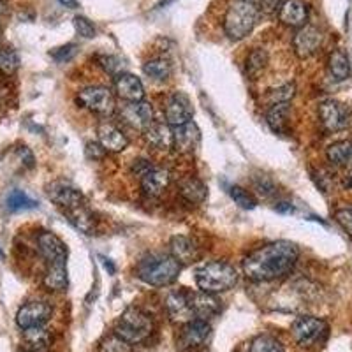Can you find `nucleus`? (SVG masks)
Here are the masks:
<instances>
[{"label":"nucleus","mask_w":352,"mask_h":352,"mask_svg":"<svg viewBox=\"0 0 352 352\" xmlns=\"http://www.w3.org/2000/svg\"><path fill=\"white\" fill-rule=\"evenodd\" d=\"M300 257L296 243L278 240L263 245L243 259V275L252 282H273L284 278L294 270Z\"/></svg>","instance_id":"nucleus-1"},{"label":"nucleus","mask_w":352,"mask_h":352,"mask_svg":"<svg viewBox=\"0 0 352 352\" xmlns=\"http://www.w3.org/2000/svg\"><path fill=\"white\" fill-rule=\"evenodd\" d=\"M259 18V4L252 0H231L224 14V32L229 39L241 41L252 32Z\"/></svg>","instance_id":"nucleus-2"},{"label":"nucleus","mask_w":352,"mask_h":352,"mask_svg":"<svg viewBox=\"0 0 352 352\" xmlns=\"http://www.w3.org/2000/svg\"><path fill=\"white\" fill-rule=\"evenodd\" d=\"M238 270L232 264L224 261H213L204 264L203 268L196 272V284L199 291L208 294H220V292L231 291L238 284Z\"/></svg>","instance_id":"nucleus-3"},{"label":"nucleus","mask_w":352,"mask_h":352,"mask_svg":"<svg viewBox=\"0 0 352 352\" xmlns=\"http://www.w3.org/2000/svg\"><path fill=\"white\" fill-rule=\"evenodd\" d=\"M182 264L173 256H150L138 266V276L144 284L153 287H166L178 280Z\"/></svg>","instance_id":"nucleus-4"},{"label":"nucleus","mask_w":352,"mask_h":352,"mask_svg":"<svg viewBox=\"0 0 352 352\" xmlns=\"http://www.w3.org/2000/svg\"><path fill=\"white\" fill-rule=\"evenodd\" d=\"M153 322L148 314L136 307L127 308L115 324V333L131 345H136L144 342L152 335Z\"/></svg>","instance_id":"nucleus-5"},{"label":"nucleus","mask_w":352,"mask_h":352,"mask_svg":"<svg viewBox=\"0 0 352 352\" xmlns=\"http://www.w3.org/2000/svg\"><path fill=\"white\" fill-rule=\"evenodd\" d=\"M78 104L96 115L108 116L116 109V100L113 92L106 87H87L78 94Z\"/></svg>","instance_id":"nucleus-6"},{"label":"nucleus","mask_w":352,"mask_h":352,"mask_svg":"<svg viewBox=\"0 0 352 352\" xmlns=\"http://www.w3.org/2000/svg\"><path fill=\"white\" fill-rule=\"evenodd\" d=\"M212 338V326L206 320L192 319L187 320L184 328L180 329V336H178V347L182 352H197Z\"/></svg>","instance_id":"nucleus-7"},{"label":"nucleus","mask_w":352,"mask_h":352,"mask_svg":"<svg viewBox=\"0 0 352 352\" xmlns=\"http://www.w3.org/2000/svg\"><path fill=\"white\" fill-rule=\"evenodd\" d=\"M319 120L328 132L345 131L351 124V109L340 100L326 99L319 104Z\"/></svg>","instance_id":"nucleus-8"},{"label":"nucleus","mask_w":352,"mask_h":352,"mask_svg":"<svg viewBox=\"0 0 352 352\" xmlns=\"http://www.w3.org/2000/svg\"><path fill=\"white\" fill-rule=\"evenodd\" d=\"M326 331H328V324L322 319H317V317H300L292 324V336H294V340L301 347H312V345H316L317 342L324 338Z\"/></svg>","instance_id":"nucleus-9"},{"label":"nucleus","mask_w":352,"mask_h":352,"mask_svg":"<svg viewBox=\"0 0 352 352\" xmlns=\"http://www.w3.org/2000/svg\"><path fill=\"white\" fill-rule=\"evenodd\" d=\"M164 116L166 124H168L169 127L184 125L187 124V122L192 120L194 108L187 94L178 92V90L169 94L168 99H166L164 102Z\"/></svg>","instance_id":"nucleus-10"},{"label":"nucleus","mask_w":352,"mask_h":352,"mask_svg":"<svg viewBox=\"0 0 352 352\" xmlns=\"http://www.w3.org/2000/svg\"><path fill=\"white\" fill-rule=\"evenodd\" d=\"M53 308L46 301H30L25 303L16 314V324L21 329L41 328L52 319Z\"/></svg>","instance_id":"nucleus-11"},{"label":"nucleus","mask_w":352,"mask_h":352,"mask_svg":"<svg viewBox=\"0 0 352 352\" xmlns=\"http://www.w3.org/2000/svg\"><path fill=\"white\" fill-rule=\"evenodd\" d=\"M322 41H324V36L319 28L314 25H303L292 37V48L300 58H308L319 52Z\"/></svg>","instance_id":"nucleus-12"},{"label":"nucleus","mask_w":352,"mask_h":352,"mask_svg":"<svg viewBox=\"0 0 352 352\" xmlns=\"http://www.w3.org/2000/svg\"><path fill=\"white\" fill-rule=\"evenodd\" d=\"M120 118L124 120V124H127L129 127L138 129V131L144 132L150 125L153 124V109L148 102L144 100H138V102H125L120 108Z\"/></svg>","instance_id":"nucleus-13"},{"label":"nucleus","mask_w":352,"mask_h":352,"mask_svg":"<svg viewBox=\"0 0 352 352\" xmlns=\"http://www.w3.org/2000/svg\"><path fill=\"white\" fill-rule=\"evenodd\" d=\"M201 132L192 120L173 127V150L178 153H192L199 146Z\"/></svg>","instance_id":"nucleus-14"},{"label":"nucleus","mask_w":352,"mask_h":352,"mask_svg":"<svg viewBox=\"0 0 352 352\" xmlns=\"http://www.w3.org/2000/svg\"><path fill=\"white\" fill-rule=\"evenodd\" d=\"M48 197L64 212L85 203L83 194L76 187L64 184V182H53L52 185H48Z\"/></svg>","instance_id":"nucleus-15"},{"label":"nucleus","mask_w":352,"mask_h":352,"mask_svg":"<svg viewBox=\"0 0 352 352\" xmlns=\"http://www.w3.org/2000/svg\"><path fill=\"white\" fill-rule=\"evenodd\" d=\"M37 247L43 257L48 261V264L53 263H67V247L64 241L56 236L55 232L43 231L37 236Z\"/></svg>","instance_id":"nucleus-16"},{"label":"nucleus","mask_w":352,"mask_h":352,"mask_svg":"<svg viewBox=\"0 0 352 352\" xmlns=\"http://www.w3.org/2000/svg\"><path fill=\"white\" fill-rule=\"evenodd\" d=\"M188 305H190L192 316L201 320L213 319L220 314V301L217 300L215 294H208V292H188Z\"/></svg>","instance_id":"nucleus-17"},{"label":"nucleus","mask_w":352,"mask_h":352,"mask_svg":"<svg viewBox=\"0 0 352 352\" xmlns=\"http://www.w3.org/2000/svg\"><path fill=\"white\" fill-rule=\"evenodd\" d=\"M97 138L106 152H124L129 146V138L111 122H102L97 127Z\"/></svg>","instance_id":"nucleus-18"},{"label":"nucleus","mask_w":352,"mask_h":352,"mask_svg":"<svg viewBox=\"0 0 352 352\" xmlns=\"http://www.w3.org/2000/svg\"><path fill=\"white\" fill-rule=\"evenodd\" d=\"M116 96L124 99L125 102H138L144 99V87L141 80L129 72H120L115 80Z\"/></svg>","instance_id":"nucleus-19"},{"label":"nucleus","mask_w":352,"mask_h":352,"mask_svg":"<svg viewBox=\"0 0 352 352\" xmlns=\"http://www.w3.org/2000/svg\"><path fill=\"white\" fill-rule=\"evenodd\" d=\"M278 18L284 25L294 28H301L307 25L308 8L303 0H285L278 9Z\"/></svg>","instance_id":"nucleus-20"},{"label":"nucleus","mask_w":352,"mask_h":352,"mask_svg":"<svg viewBox=\"0 0 352 352\" xmlns=\"http://www.w3.org/2000/svg\"><path fill=\"white\" fill-rule=\"evenodd\" d=\"M169 256L175 257L182 266L185 264H192L199 259V247L196 241H192L187 236H173L169 241Z\"/></svg>","instance_id":"nucleus-21"},{"label":"nucleus","mask_w":352,"mask_h":352,"mask_svg":"<svg viewBox=\"0 0 352 352\" xmlns=\"http://www.w3.org/2000/svg\"><path fill=\"white\" fill-rule=\"evenodd\" d=\"M169 185V173L162 168H152L141 176V188L150 197H159Z\"/></svg>","instance_id":"nucleus-22"},{"label":"nucleus","mask_w":352,"mask_h":352,"mask_svg":"<svg viewBox=\"0 0 352 352\" xmlns=\"http://www.w3.org/2000/svg\"><path fill=\"white\" fill-rule=\"evenodd\" d=\"M143 134L146 138V141L152 144L153 148L159 150V152H169V150H173V127H169L168 124L153 122Z\"/></svg>","instance_id":"nucleus-23"},{"label":"nucleus","mask_w":352,"mask_h":352,"mask_svg":"<svg viewBox=\"0 0 352 352\" xmlns=\"http://www.w3.org/2000/svg\"><path fill=\"white\" fill-rule=\"evenodd\" d=\"M166 310L173 320H192V312L188 305V292L173 291L166 298Z\"/></svg>","instance_id":"nucleus-24"},{"label":"nucleus","mask_w":352,"mask_h":352,"mask_svg":"<svg viewBox=\"0 0 352 352\" xmlns=\"http://www.w3.org/2000/svg\"><path fill=\"white\" fill-rule=\"evenodd\" d=\"M178 188H180V196L187 203L203 204L208 197V187L196 176H185L184 180H180V184H178Z\"/></svg>","instance_id":"nucleus-25"},{"label":"nucleus","mask_w":352,"mask_h":352,"mask_svg":"<svg viewBox=\"0 0 352 352\" xmlns=\"http://www.w3.org/2000/svg\"><path fill=\"white\" fill-rule=\"evenodd\" d=\"M65 217L71 222L78 231H81L83 234H94L96 231V217L90 210L87 208V204H80V206H74L71 210H65Z\"/></svg>","instance_id":"nucleus-26"},{"label":"nucleus","mask_w":352,"mask_h":352,"mask_svg":"<svg viewBox=\"0 0 352 352\" xmlns=\"http://www.w3.org/2000/svg\"><path fill=\"white\" fill-rule=\"evenodd\" d=\"M289 115H291V104L289 102H278L272 104L266 113V122L275 134H285L289 127Z\"/></svg>","instance_id":"nucleus-27"},{"label":"nucleus","mask_w":352,"mask_h":352,"mask_svg":"<svg viewBox=\"0 0 352 352\" xmlns=\"http://www.w3.org/2000/svg\"><path fill=\"white\" fill-rule=\"evenodd\" d=\"M43 284L50 291H65L69 284L67 263L48 264V272L44 275Z\"/></svg>","instance_id":"nucleus-28"},{"label":"nucleus","mask_w":352,"mask_h":352,"mask_svg":"<svg viewBox=\"0 0 352 352\" xmlns=\"http://www.w3.org/2000/svg\"><path fill=\"white\" fill-rule=\"evenodd\" d=\"M23 342L27 352H46L52 345V335L44 329V326L23 329Z\"/></svg>","instance_id":"nucleus-29"},{"label":"nucleus","mask_w":352,"mask_h":352,"mask_svg":"<svg viewBox=\"0 0 352 352\" xmlns=\"http://www.w3.org/2000/svg\"><path fill=\"white\" fill-rule=\"evenodd\" d=\"M326 157L336 168H347V166L352 164V141L344 140V141H336L326 152Z\"/></svg>","instance_id":"nucleus-30"},{"label":"nucleus","mask_w":352,"mask_h":352,"mask_svg":"<svg viewBox=\"0 0 352 352\" xmlns=\"http://www.w3.org/2000/svg\"><path fill=\"white\" fill-rule=\"evenodd\" d=\"M329 72L336 81H345L351 76V62H349V56L345 55V52L342 50H335V52L329 55Z\"/></svg>","instance_id":"nucleus-31"},{"label":"nucleus","mask_w":352,"mask_h":352,"mask_svg":"<svg viewBox=\"0 0 352 352\" xmlns=\"http://www.w3.org/2000/svg\"><path fill=\"white\" fill-rule=\"evenodd\" d=\"M268 65V53L263 48H256L250 52V55L247 56V64H245V69H247V76L250 80H257L264 72Z\"/></svg>","instance_id":"nucleus-32"},{"label":"nucleus","mask_w":352,"mask_h":352,"mask_svg":"<svg viewBox=\"0 0 352 352\" xmlns=\"http://www.w3.org/2000/svg\"><path fill=\"white\" fill-rule=\"evenodd\" d=\"M144 74L155 81H164L171 76V62L168 58H152L143 65Z\"/></svg>","instance_id":"nucleus-33"},{"label":"nucleus","mask_w":352,"mask_h":352,"mask_svg":"<svg viewBox=\"0 0 352 352\" xmlns=\"http://www.w3.org/2000/svg\"><path fill=\"white\" fill-rule=\"evenodd\" d=\"M6 206H8L9 212H25V210L37 208V201L28 197L23 190L14 188L6 197Z\"/></svg>","instance_id":"nucleus-34"},{"label":"nucleus","mask_w":352,"mask_h":352,"mask_svg":"<svg viewBox=\"0 0 352 352\" xmlns=\"http://www.w3.org/2000/svg\"><path fill=\"white\" fill-rule=\"evenodd\" d=\"M250 352H285V349L275 336L259 335L250 344Z\"/></svg>","instance_id":"nucleus-35"},{"label":"nucleus","mask_w":352,"mask_h":352,"mask_svg":"<svg viewBox=\"0 0 352 352\" xmlns=\"http://www.w3.org/2000/svg\"><path fill=\"white\" fill-rule=\"evenodd\" d=\"M229 196H231V199L243 210H254L257 206L256 197L248 192V190H245L243 187H238V185L229 187Z\"/></svg>","instance_id":"nucleus-36"},{"label":"nucleus","mask_w":352,"mask_h":352,"mask_svg":"<svg viewBox=\"0 0 352 352\" xmlns=\"http://www.w3.org/2000/svg\"><path fill=\"white\" fill-rule=\"evenodd\" d=\"M132 345L129 342H125L124 338L113 333V335H108L104 340L99 344V352H131Z\"/></svg>","instance_id":"nucleus-37"},{"label":"nucleus","mask_w":352,"mask_h":352,"mask_svg":"<svg viewBox=\"0 0 352 352\" xmlns=\"http://www.w3.org/2000/svg\"><path fill=\"white\" fill-rule=\"evenodd\" d=\"M20 67V56L9 48H0V72L14 74Z\"/></svg>","instance_id":"nucleus-38"},{"label":"nucleus","mask_w":352,"mask_h":352,"mask_svg":"<svg viewBox=\"0 0 352 352\" xmlns=\"http://www.w3.org/2000/svg\"><path fill=\"white\" fill-rule=\"evenodd\" d=\"M294 85L287 83V85H282V87L275 88L272 92L268 94V100L270 104H278V102H289V100L294 97Z\"/></svg>","instance_id":"nucleus-39"},{"label":"nucleus","mask_w":352,"mask_h":352,"mask_svg":"<svg viewBox=\"0 0 352 352\" xmlns=\"http://www.w3.org/2000/svg\"><path fill=\"white\" fill-rule=\"evenodd\" d=\"M76 53H78L76 44H65V46H60V48L53 50L50 55H52V58L55 62H58V64H64V62L72 60V58L76 56Z\"/></svg>","instance_id":"nucleus-40"},{"label":"nucleus","mask_w":352,"mask_h":352,"mask_svg":"<svg viewBox=\"0 0 352 352\" xmlns=\"http://www.w3.org/2000/svg\"><path fill=\"white\" fill-rule=\"evenodd\" d=\"M74 28H76V32L80 34L81 37H85V39H94L97 34L96 27H94L92 21L85 16L74 18Z\"/></svg>","instance_id":"nucleus-41"},{"label":"nucleus","mask_w":352,"mask_h":352,"mask_svg":"<svg viewBox=\"0 0 352 352\" xmlns=\"http://www.w3.org/2000/svg\"><path fill=\"white\" fill-rule=\"evenodd\" d=\"M100 62V67L104 69L106 72L113 74V76H118L120 74V69H122V60L118 56H113V55H104L99 58Z\"/></svg>","instance_id":"nucleus-42"},{"label":"nucleus","mask_w":352,"mask_h":352,"mask_svg":"<svg viewBox=\"0 0 352 352\" xmlns=\"http://www.w3.org/2000/svg\"><path fill=\"white\" fill-rule=\"evenodd\" d=\"M336 222L344 228L349 236L352 238V208H342L335 213Z\"/></svg>","instance_id":"nucleus-43"},{"label":"nucleus","mask_w":352,"mask_h":352,"mask_svg":"<svg viewBox=\"0 0 352 352\" xmlns=\"http://www.w3.org/2000/svg\"><path fill=\"white\" fill-rule=\"evenodd\" d=\"M85 153H87L88 159L100 160V159H104V155L108 152L102 148V144L100 143H87V146H85Z\"/></svg>","instance_id":"nucleus-44"},{"label":"nucleus","mask_w":352,"mask_h":352,"mask_svg":"<svg viewBox=\"0 0 352 352\" xmlns=\"http://www.w3.org/2000/svg\"><path fill=\"white\" fill-rule=\"evenodd\" d=\"M282 0H259V12L263 14H273L280 9Z\"/></svg>","instance_id":"nucleus-45"},{"label":"nucleus","mask_w":352,"mask_h":352,"mask_svg":"<svg viewBox=\"0 0 352 352\" xmlns=\"http://www.w3.org/2000/svg\"><path fill=\"white\" fill-rule=\"evenodd\" d=\"M18 157H20L21 162H23L27 168H34V162H36V159H34V153L30 152L27 146H20V148H18Z\"/></svg>","instance_id":"nucleus-46"},{"label":"nucleus","mask_w":352,"mask_h":352,"mask_svg":"<svg viewBox=\"0 0 352 352\" xmlns=\"http://www.w3.org/2000/svg\"><path fill=\"white\" fill-rule=\"evenodd\" d=\"M150 169H152V164H150L148 160H144V159L134 160V166H132V171L136 173V175H140V176L146 175Z\"/></svg>","instance_id":"nucleus-47"},{"label":"nucleus","mask_w":352,"mask_h":352,"mask_svg":"<svg viewBox=\"0 0 352 352\" xmlns=\"http://www.w3.org/2000/svg\"><path fill=\"white\" fill-rule=\"evenodd\" d=\"M275 210L276 213H292L294 212V206L291 203H287V201H282V203L276 204Z\"/></svg>","instance_id":"nucleus-48"},{"label":"nucleus","mask_w":352,"mask_h":352,"mask_svg":"<svg viewBox=\"0 0 352 352\" xmlns=\"http://www.w3.org/2000/svg\"><path fill=\"white\" fill-rule=\"evenodd\" d=\"M64 8L67 9H78L80 8V0H58Z\"/></svg>","instance_id":"nucleus-49"},{"label":"nucleus","mask_w":352,"mask_h":352,"mask_svg":"<svg viewBox=\"0 0 352 352\" xmlns=\"http://www.w3.org/2000/svg\"><path fill=\"white\" fill-rule=\"evenodd\" d=\"M99 259L102 261V263H104V268L108 270V272H109V275H113V273L116 272V270H115V264H113L111 261H109V259H106V257H102V256H100Z\"/></svg>","instance_id":"nucleus-50"},{"label":"nucleus","mask_w":352,"mask_h":352,"mask_svg":"<svg viewBox=\"0 0 352 352\" xmlns=\"http://www.w3.org/2000/svg\"><path fill=\"white\" fill-rule=\"evenodd\" d=\"M6 11H8V8H6V2L4 0H0V18L4 16Z\"/></svg>","instance_id":"nucleus-51"},{"label":"nucleus","mask_w":352,"mask_h":352,"mask_svg":"<svg viewBox=\"0 0 352 352\" xmlns=\"http://www.w3.org/2000/svg\"><path fill=\"white\" fill-rule=\"evenodd\" d=\"M171 2H175V0H162V2H160V4H159V8H164V6L171 4Z\"/></svg>","instance_id":"nucleus-52"},{"label":"nucleus","mask_w":352,"mask_h":352,"mask_svg":"<svg viewBox=\"0 0 352 352\" xmlns=\"http://www.w3.org/2000/svg\"><path fill=\"white\" fill-rule=\"evenodd\" d=\"M2 257H4V252H2V248H0V259H2Z\"/></svg>","instance_id":"nucleus-53"}]
</instances>
